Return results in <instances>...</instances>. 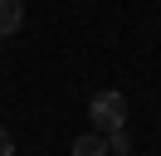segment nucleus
Wrapping results in <instances>:
<instances>
[{"instance_id": "nucleus-1", "label": "nucleus", "mask_w": 161, "mask_h": 156, "mask_svg": "<svg viewBox=\"0 0 161 156\" xmlns=\"http://www.w3.org/2000/svg\"><path fill=\"white\" fill-rule=\"evenodd\" d=\"M88 122L98 127V132H117V127H127V98L122 93H98L88 103Z\"/></svg>"}, {"instance_id": "nucleus-2", "label": "nucleus", "mask_w": 161, "mask_h": 156, "mask_svg": "<svg viewBox=\"0 0 161 156\" xmlns=\"http://www.w3.org/2000/svg\"><path fill=\"white\" fill-rule=\"evenodd\" d=\"M20 25H25V5H20V0H0V39L15 34Z\"/></svg>"}, {"instance_id": "nucleus-3", "label": "nucleus", "mask_w": 161, "mask_h": 156, "mask_svg": "<svg viewBox=\"0 0 161 156\" xmlns=\"http://www.w3.org/2000/svg\"><path fill=\"white\" fill-rule=\"evenodd\" d=\"M73 156H108V136H103V132L73 136Z\"/></svg>"}, {"instance_id": "nucleus-4", "label": "nucleus", "mask_w": 161, "mask_h": 156, "mask_svg": "<svg viewBox=\"0 0 161 156\" xmlns=\"http://www.w3.org/2000/svg\"><path fill=\"white\" fill-rule=\"evenodd\" d=\"M103 136H108V151H112V156H127V151H132V142H127L122 127H117V132H103Z\"/></svg>"}, {"instance_id": "nucleus-5", "label": "nucleus", "mask_w": 161, "mask_h": 156, "mask_svg": "<svg viewBox=\"0 0 161 156\" xmlns=\"http://www.w3.org/2000/svg\"><path fill=\"white\" fill-rule=\"evenodd\" d=\"M0 156H15V136L5 132V127H0Z\"/></svg>"}]
</instances>
